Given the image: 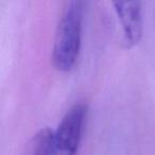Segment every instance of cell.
Instances as JSON below:
<instances>
[{
	"label": "cell",
	"instance_id": "6da1fadb",
	"mask_svg": "<svg viewBox=\"0 0 155 155\" xmlns=\"http://www.w3.org/2000/svg\"><path fill=\"white\" fill-rule=\"evenodd\" d=\"M84 3L70 1L60 18L54 41L52 61L60 71H69L79 56L82 34Z\"/></svg>",
	"mask_w": 155,
	"mask_h": 155
},
{
	"label": "cell",
	"instance_id": "7a4b0ae2",
	"mask_svg": "<svg viewBox=\"0 0 155 155\" xmlns=\"http://www.w3.org/2000/svg\"><path fill=\"white\" fill-rule=\"evenodd\" d=\"M86 106L75 104L64 116L56 131H53L52 155H75L82 138Z\"/></svg>",
	"mask_w": 155,
	"mask_h": 155
},
{
	"label": "cell",
	"instance_id": "3957f363",
	"mask_svg": "<svg viewBox=\"0 0 155 155\" xmlns=\"http://www.w3.org/2000/svg\"><path fill=\"white\" fill-rule=\"evenodd\" d=\"M115 10L123 28V44L131 48L139 43L142 36L141 3L138 1L115 2Z\"/></svg>",
	"mask_w": 155,
	"mask_h": 155
},
{
	"label": "cell",
	"instance_id": "277c9868",
	"mask_svg": "<svg viewBox=\"0 0 155 155\" xmlns=\"http://www.w3.org/2000/svg\"><path fill=\"white\" fill-rule=\"evenodd\" d=\"M53 131L48 127L34 135L27 148V155H52Z\"/></svg>",
	"mask_w": 155,
	"mask_h": 155
}]
</instances>
